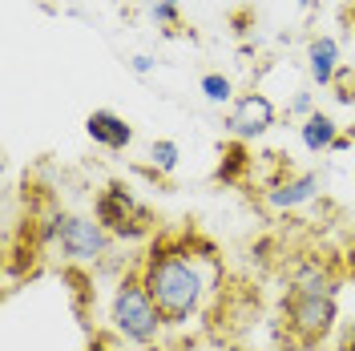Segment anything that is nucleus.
I'll return each instance as SVG.
<instances>
[{
  "label": "nucleus",
  "instance_id": "nucleus-9",
  "mask_svg": "<svg viewBox=\"0 0 355 351\" xmlns=\"http://www.w3.org/2000/svg\"><path fill=\"white\" fill-rule=\"evenodd\" d=\"M339 61H343V49L331 33H319L307 41V73H311V85L327 89L339 81Z\"/></svg>",
  "mask_w": 355,
  "mask_h": 351
},
{
  "label": "nucleus",
  "instance_id": "nucleus-19",
  "mask_svg": "<svg viewBox=\"0 0 355 351\" xmlns=\"http://www.w3.org/2000/svg\"><path fill=\"white\" fill-rule=\"evenodd\" d=\"M347 279H352V286H355V250L347 255Z\"/></svg>",
  "mask_w": 355,
  "mask_h": 351
},
{
  "label": "nucleus",
  "instance_id": "nucleus-7",
  "mask_svg": "<svg viewBox=\"0 0 355 351\" xmlns=\"http://www.w3.org/2000/svg\"><path fill=\"white\" fill-rule=\"evenodd\" d=\"M319 194H323V174L303 170V174H287V178H279V182H270L263 190V202L270 210H279V214H295V210L311 206Z\"/></svg>",
  "mask_w": 355,
  "mask_h": 351
},
{
  "label": "nucleus",
  "instance_id": "nucleus-12",
  "mask_svg": "<svg viewBox=\"0 0 355 351\" xmlns=\"http://www.w3.org/2000/svg\"><path fill=\"white\" fill-rule=\"evenodd\" d=\"M198 93L210 101V105H222V110H230L234 105V81L226 77V73H202V81H198Z\"/></svg>",
  "mask_w": 355,
  "mask_h": 351
},
{
  "label": "nucleus",
  "instance_id": "nucleus-11",
  "mask_svg": "<svg viewBox=\"0 0 355 351\" xmlns=\"http://www.w3.org/2000/svg\"><path fill=\"white\" fill-rule=\"evenodd\" d=\"M299 142H303L307 154H331L335 142H339V121L331 113L315 110L307 121H299Z\"/></svg>",
  "mask_w": 355,
  "mask_h": 351
},
{
  "label": "nucleus",
  "instance_id": "nucleus-1",
  "mask_svg": "<svg viewBox=\"0 0 355 351\" xmlns=\"http://www.w3.org/2000/svg\"><path fill=\"white\" fill-rule=\"evenodd\" d=\"M141 283L157 303L162 319L170 327H186L194 323L206 303L218 291V259L210 246H198L194 239H166L146 255V263L137 266Z\"/></svg>",
  "mask_w": 355,
  "mask_h": 351
},
{
  "label": "nucleus",
  "instance_id": "nucleus-17",
  "mask_svg": "<svg viewBox=\"0 0 355 351\" xmlns=\"http://www.w3.org/2000/svg\"><path fill=\"white\" fill-rule=\"evenodd\" d=\"M339 351H355V319L339 331Z\"/></svg>",
  "mask_w": 355,
  "mask_h": 351
},
{
  "label": "nucleus",
  "instance_id": "nucleus-21",
  "mask_svg": "<svg viewBox=\"0 0 355 351\" xmlns=\"http://www.w3.org/2000/svg\"><path fill=\"white\" fill-rule=\"evenodd\" d=\"M352 242H355V219H352Z\"/></svg>",
  "mask_w": 355,
  "mask_h": 351
},
{
  "label": "nucleus",
  "instance_id": "nucleus-8",
  "mask_svg": "<svg viewBox=\"0 0 355 351\" xmlns=\"http://www.w3.org/2000/svg\"><path fill=\"white\" fill-rule=\"evenodd\" d=\"M85 133H89L93 146H101V150H110V154H125V150L133 146V126L113 110H93L89 113Z\"/></svg>",
  "mask_w": 355,
  "mask_h": 351
},
{
  "label": "nucleus",
  "instance_id": "nucleus-2",
  "mask_svg": "<svg viewBox=\"0 0 355 351\" xmlns=\"http://www.w3.org/2000/svg\"><path fill=\"white\" fill-rule=\"evenodd\" d=\"M41 242L65 266H97L113 250V234L93 214H69V210H49V219L41 222Z\"/></svg>",
  "mask_w": 355,
  "mask_h": 351
},
{
  "label": "nucleus",
  "instance_id": "nucleus-14",
  "mask_svg": "<svg viewBox=\"0 0 355 351\" xmlns=\"http://www.w3.org/2000/svg\"><path fill=\"white\" fill-rule=\"evenodd\" d=\"M146 12L162 28H178L182 24V0H146Z\"/></svg>",
  "mask_w": 355,
  "mask_h": 351
},
{
  "label": "nucleus",
  "instance_id": "nucleus-4",
  "mask_svg": "<svg viewBox=\"0 0 355 351\" xmlns=\"http://www.w3.org/2000/svg\"><path fill=\"white\" fill-rule=\"evenodd\" d=\"M283 327H287L291 343H299V348L327 343L339 327V295H315V291L291 286L283 299Z\"/></svg>",
  "mask_w": 355,
  "mask_h": 351
},
{
  "label": "nucleus",
  "instance_id": "nucleus-16",
  "mask_svg": "<svg viewBox=\"0 0 355 351\" xmlns=\"http://www.w3.org/2000/svg\"><path fill=\"white\" fill-rule=\"evenodd\" d=\"M125 65H130L133 77H150V73L157 69V61L150 57V53H133V57H125Z\"/></svg>",
  "mask_w": 355,
  "mask_h": 351
},
{
  "label": "nucleus",
  "instance_id": "nucleus-3",
  "mask_svg": "<svg viewBox=\"0 0 355 351\" xmlns=\"http://www.w3.org/2000/svg\"><path fill=\"white\" fill-rule=\"evenodd\" d=\"M105 319H110L113 339H117V343H130V348H154L157 339L166 335V327H170V323L162 319L157 303L150 299L141 275H125L121 283L113 286Z\"/></svg>",
  "mask_w": 355,
  "mask_h": 351
},
{
  "label": "nucleus",
  "instance_id": "nucleus-10",
  "mask_svg": "<svg viewBox=\"0 0 355 351\" xmlns=\"http://www.w3.org/2000/svg\"><path fill=\"white\" fill-rule=\"evenodd\" d=\"M291 286L295 291H315V295H339V275L327 259H303L291 271Z\"/></svg>",
  "mask_w": 355,
  "mask_h": 351
},
{
  "label": "nucleus",
  "instance_id": "nucleus-18",
  "mask_svg": "<svg viewBox=\"0 0 355 351\" xmlns=\"http://www.w3.org/2000/svg\"><path fill=\"white\" fill-rule=\"evenodd\" d=\"M85 351H117V343H113V339H105V335H93V343H89Z\"/></svg>",
  "mask_w": 355,
  "mask_h": 351
},
{
  "label": "nucleus",
  "instance_id": "nucleus-20",
  "mask_svg": "<svg viewBox=\"0 0 355 351\" xmlns=\"http://www.w3.org/2000/svg\"><path fill=\"white\" fill-rule=\"evenodd\" d=\"M295 4H299V8H315V0H295Z\"/></svg>",
  "mask_w": 355,
  "mask_h": 351
},
{
  "label": "nucleus",
  "instance_id": "nucleus-15",
  "mask_svg": "<svg viewBox=\"0 0 355 351\" xmlns=\"http://www.w3.org/2000/svg\"><path fill=\"white\" fill-rule=\"evenodd\" d=\"M315 110H319V97H315V89H295V97H291V105H287V117L307 121Z\"/></svg>",
  "mask_w": 355,
  "mask_h": 351
},
{
  "label": "nucleus",
  "instance_id": "nucleus-13",
  "mask_svg": "<svg viewBox=\"0 0 355 351\" xmlns=\"http://www.w3.org/2000/svg\"><path fill=\"white\" fill-rule=\"evenodd\" d=\"M150 166H154L157 174H174L178 166H182V146H178L174 137H154L150 142Z\"/></svg>",
  "mask_w": 355,
  "mask_h": 351
},
{
  "label": "nucleus",
  "instance_id": "nucleus-5",
  "mask_svg": "<svg viewBox=\"0 0 355 351\" xmlns=\"http://www.w3.org/2000/svg\"><path fill=\"white\" fill-rule=\"evenodd\" d=\"M93 219L121 242H141L150 230H154L150 206L133 194L125 182H110V186L97 190V198H93Z\"/></svg>",
  "mask_w": 355,
  "mask_h": 351
},
{
  "label": "nucleus",
  "instance_id": "nucleus-6",
  "mask_svg": "<svg viewBox=\"0 0 355 351\" xmlns=\"http://www.w3.org/2000/svg\"><path fill=\"white\" fill-rule=\"evenodd\" d=\"M279 126V105L266 97V93H239L234 97V105L226 110L222 117V130L230 133L234 142H259L266 133Z\"/></svg>",
  "mask_w": 355,
  "mask_h": 351
}]
</instances>
